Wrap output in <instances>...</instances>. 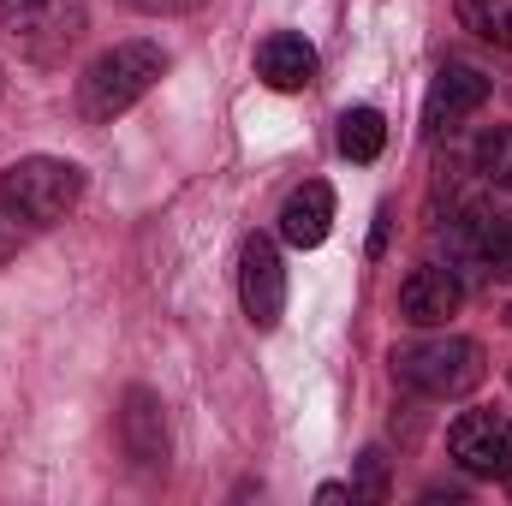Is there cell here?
Masks as SVG:
<instances>
[{"label": "cell", "mask_w": 512, "mask_h": 506, "mask_svg": "<svg viewBox=\"0 0 512 506\" xmlns=\"http://www.w3.org/2000/svg\"><path fill=\"white\" fill-rule=\"evenodd\" d=\"M447 453L465 477H501L507 471V423L495 411H465L447 429Z\"/></svg>", "instance_id": "ba28073f"}, {"label": "cell", "mask_w": 512, "mask_h": 506, "mask_svg": "<svg viewBox=\"0 0 512 506\" xmlns=\"http://www.w3.org/2000/svg\"><path fill=\"white\" fill-rule=\"evenodd\" d=\"M0 6H6V12H12V6H24V0H0Z\"/></svg>", "instance_id": "d6986e66"}, {"label": "cell", "mask_w": 512, "mask_h": 506, "mask_svg": "<svg viewBox=\"0 0 512 506\" xmlns=\"http://www.w3.org/2000/svg\"><path fill=\"white\" fill-rule=\"evenodd\" d=\"M459 24L495 48H512V0H459Z\"/></svg>", "instance_id": "4fadbf2b"}, {"label": "cell", "mask_w": 512, "mask_h": 506, "mask_svg": "<svg viewBox=\"0 0 512 506\" xmlns=\"http://www.w3.org/2000/svg\"><path fill=\"white\" fill-rule=\"evenodd\" d=\"M501 477L512 483V423H507V471H501Z\"/></svg>", "instance_id": "ac0fdd59"}, {"label": "cell", "mask_w": 512, "mask_h": 506, "mask_svg": "<svg viewBox=\"0 0 512 506\" xmlns=\"http://www.w3.org/2000/svg\"><path fill=\"white\" fill-rule=\"evenodd\" d=\"M507 268H512V256H507Z\"/></svg>", "instance_id": "ffe728a7"}, {"label": "cell", "mask_w": 512, "mask_h": 506, "mask_svg": "<svg viewBox=\"0 0 512 506\" xmlns=\"http://www.w3.org/2000/svg\"><path fill=\"white\" fill-rule=\"evenodd\" d=\"M483 102H489V78H483L477 66L447 60V66L435 72V84H429V102H423V131H429V137H441V131H453L459 120H471Z\"/></svg>", "instance_id": "52a82bcc"}, {"label": "cell", "mask_w": 512, "mask_h": 506, "mask_svg": "<svg viewBox=\"0 0 512 506\" xmlns=\"http://www.w3.org/2000/svg\"><path fill=\"white\" fill-rule=\"evenodd\" d=\"M459 304H465V280H459L447 262H423V268H411L405 286H399V316H405L411 328H441V322L459 316Z\"/></svg>", "instance_id": "8992f818"}, {"label": "cell", "mask_w": 512, "mask_h": 506, "mask_svg": "<svg viewBox=\"0 0 512 506\" xmlns=\"http://www.w3.org/2000/svg\"><path fill=\"white\" fill-rule=\"evenodd\" d=\"M6 30L24 42V54L60 60L84 30V0H24V6L6 12Z\"/></svg>", "instance_id": "5b68a950"}, {"label": "cell", "mask_w": 512, "mask_h": 506, "mask_svg": "<svg viewBox=\"0 0 512 506\" xmlns=\"http://www.w3.org/2000/svg\"><path fill=\"white\" fill-rule=\"evenodd\" d=\"M328 233H334V191L322 179H310L280 203V239L298 245V251H316Z\"/></svg>", "instance_id": "30bf717a"}, {"label": "cell", "mask_w": 512, "mask_h": 506, "mask_svg": "<svg viewBox=\"0 0 512 506\" xmlns=\"http://www.w3.org/2000/svg\"><path fill=\"white\" fill-rule=\"evenodd\" d=\"M393 376L405 381L411 393H423V399H465L483 381V346L459 340V334L417 340V346L393 352Z\"/></svg>", "instance_id": "3957f363"}, {"label": "cell", "mask_w": 512, "mask_h": 506, "mask_svg": "<svg viewBox=\"0 0 512 506\" xmlns=\"http://www.w3.org/2000/svg\"><path fill=\"white\" fill-rule=\"evenodd\" d=\"M477 173H483L489 185L512 191V126H495V131L477 137Z\"/></svg>", "instance_id": "5bb4252c"}, {"label": "cell", "mask_w": 512, "mask_h": 506, "mask_svg": "<svg viewBox=\"0 0 512 506\" xmlns=\"http://www.w3.org/2000/svg\"><path fill=\"white\" fill-rule=\"evenodd\" d=\"M84 197V167L60 155H24L0 173V209L24 227H54L78 209Z\"/></svg>", "instance_id": "7a4b0ae2"}, {"label": "cell", "mask_w": 512, "mask_h": 506, "mask_svg": "<svg viewBox=\"0 0 512 506\" xmlns=\"http://www.w3.org/2000/svg\"><path fill=\"white\" fill-rule=\"evenodd\" d=\"M387 143V120L376 108H352L346 120H340V155L346 161H376Z\"/></svg>", "instance_id": "7c38bea8"}, {"label": "cell", "mask_w": 512, "mask_h": 506, "mask_svg": "<svg viewBox=\"0 0 512 506\" xmlns=\"http://www.w3.org/2000/svg\"><path fill=\"white\" fill-rule=\"evenodd\" d=\"M316 501H322V506H340V501H358V495H352V489H340V483H322V489H316Z\"/></svg>", "instance_id": "e0dca14e"}, {"label": "cell", "mask_w": 512, "mask_h": 506, "mask_svg": "<svg viewBox=\"0 0 512 506\" xmlns=\"http://www.w3.org/2000/svg\"><path fill=\"white\" fill-rule=\"evenodd\" d=\"M137 12H191V6H203V0H126Z\"/></svg>", "instance_id": "2e32d148"}, {"label": "cell", "mask_w": 512, "mask_h": 506, "mask_svg": "<svg viewBox=\"0 0 512 506\" xmlns=\"http://www.w3.org/2000/svg\"><path fill=\"white\" fill-rule=\"evenodd\" d=\"M161 72H167V54H161L155 42H114L108 54H96V60L84 66V78H78V114H84L90 126L120 120L126 108H137V102L155 90Z\"/></svg>", "instance_id": "6da1fadb"}, {"label": "cell", "mask_w": 512, "mask_h": 506, "mask_svg": "<svg viewBox=\"0 0 512 506\" xmlns=\"http://www.w3.org/2000/svg\"><path fill=\"white\" fill-rule=\"evenodd\" d=\"M352 495H370V501H382L387 495V459L382 453H364V477H358V489Z\"/></svg>", "instance_id": "9a60e30c"}, {"label": "cell", "mask_w": 512, "mask_h": 506, "mask_svg": "<svg viewBox=\"0 0 512 506\" xmlns=\"http://www.w3.org/2000/svg\"><path fill=\"white\" fill-rule=\"evenodd\" d=\"M239 304L262 334L280 328V316H286V262L274 251V239H262V233L245 239V251H239Z\"/></svg>", "instance_id": "277c9868"}, {"label": "cell", "mask_w": 512, "mask_h": 506, "mask_svg": "<svg viewBox=\"0 0 512 506\" xmlns=\"http://www.w3.org/2000/svg\"><path fill=\"white\" fill-rule=\"evenodd\" d=\"M256 72H262L268 90H304V84L316 78V48H310L304 36H292V30H274V36L256 48Z\"/></svg>", "instance_id": "8fae6325"}, {"label": "cell", "mask_w": 512, "mask_h": 506, "mask_svg": "<svg viewBox=\"0 0 512 506\" xmlns=\"http://www.w3.org/2000/svg\"><path fill=\"white\" fill-rule=\"evenodd\" d=\"M120 441H126V459H137L143 471H161L167 465V417H161V399L149 387H131L126 393Z\"/></svg>", "instance_id": "9c48e42d"}]
</instances>
